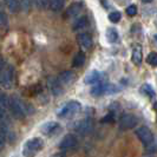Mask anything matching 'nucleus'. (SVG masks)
<instances>
[{"label": "nucleus", "mask_w": 157, "mask_h": 157, "mask_svg": "<svg viewBox=\"0 0 157 157\" xmlns=\"http://www.w3.org/2000/svg\"><path fill=\"white\" fill-rule=\"evenodd\" d=\"M8 109L11 111V113L18 119H24L25 117L30 116L34 112V108L31 104L24 102L20 97H18L16 94L10 97Z\"/></svg>", "instance_id": "nucleus-1"}, {"label": "nucleus", "mask_w": 157, "mask_h": 157, "mask_svg": "<svg viewBox=\"0 0 157 157\" xmlns=\"http://www.w3.org/2000/svg\"><path fill=\"white\" fill-rule=\"evenodd\" d=\"M118 89L116 85L111 84V83H106V82H101V83H97L94 84V87L91 89V94L94 97H98V96H103V94H112L117 92Z\"/></svg>", "instance_id": "nucleus-2"}, {"label": "nucleus", "mask_w": 157, "mask_h": 157, "mask_svg": "<svg viewBox=\"0 0 157 157\" xmlns=\"http://www.w3.org/2000/svg\"><path fill=\"white\" fill-rule=\"evenodd\" d=\"M13 82H14V70L12 66L5 65L0 70V84L5 90H10L13 87Z\"/></svg>", "instance_id": "nucleus-3"}, {"label": "nucleus", "mask_w": 157, "mask_h": 157, "mask_svg": "<svg viewBox=\"0 0 157 157\" xmlns=\"http://www.w3.org/2000/svg\"><path fill=\"white\" fill-rule=\"evenodd\" d=\"M82 109L80 103L77 101H71L66 105H64L63 108L58 112V117L60 118H71L73 117L76 113H78Z\"/></svg>", "instance_id": "nucleus-4"}, {"label": "nucleus", "mask_w": 157, "mask_h": 157, "mask_svg": "<svg viewBox=\"0 0 157 157\" xmlns=\"http://www.w3.org/2000/svg\"><path fill=\"white\" fill-rule=\"evenodd\" d=\"M136 136L138 137V140L142 142V144L144 147H148V145H151L154 141H155V137L151 132L149 128L147 126H141L136 130Z\"/></svg>", "instance_id": "nucleus-5"}, {"label": "nucleus", "mask_w": 157, "mask_h": 157, "mask_svg": "<svg viewBox=\"0 0 157 157\" xmlns=\"http://www.w3.org/2000/svg\"><path fill=\"white\" fill-rule=\"evenodd\" d=\"M106 79H108V76H106L105 72L92 70L84 77V83L87 84V85H94V84L101 83V82H106Z\"/></svg>", "instance_id": "nucleus-6"}, {"label": "nucleus", "mask_w": 157, "mask_h": 157, "mask_svg": "<svg viewBox=\"0 0 157 157\" xmlns=\"http://www.w3.org/2000/svg\"><path fill=\"white\" fill-rule=\"evenodd\" d=\"M94 129V121L91 118H85V119H82L79 121L78 123L75 126V130L78 132L79 135L82 136H86V135H90Z\"/></svg>", "instance_id": "nucleus-7"}, {"label": "nucleus", "mask_w": 157, "mask_h": 157, "mask_svg": "<svg viewBox=\"0 0 157 157\" xmlns=\"http://www.w3.org/2000/svg\"><path fill=\"white\" fill-rule=\"evenodd\" d=\"M43 147H44V141L39 137H33L25 142L24 150H25V152L32 154V152H37V151L41 150Z\"/></svg>", "instance_id": "nucleus-8"}, {"label": "nucleus", "mask_w": 157, "mask_h": 157, "mask_svg": "<svg viewBox=\"0 0 157 157\" xmlns=\"http://www.w3.org/2000/svg\"><path fill=\"white\" fill-rule=\"evenodd\" d=\"M137 124V118L131 113H125L119 118V128L122 130H129L132 129Z\"/></svg>", "instance_id": "nucleus-9"}, {"label": "nucleus", "mask_w": 157, "mask_h": 157, "mask_svg": "<svg viewBox=\"0 0 157 157\" xmlns=\"http://www.w3.org/2000/svg\"><path fill=\"white\" fill-rule=\"evenodd\" d=\"M77 145H78V140H77V137H76L75 135L69 134V135H66L63 140H62V142L59 143V149H62V150L72 149V148H75V147H77Z\"/></svg>", "instance_id": "nucleus-10"}, {"label": "nucleus", "mask_w": 157, "mask_h": 157, "mask_svg": "<svg viewBox=\"0 0 157 157\" xmlns=\"http://www.w3.org/2000/svg\"><path fill=\"white\" fill-rule=\"evenodd\" d=\"M76 75L72 72V71H64V72H62L58 77H57V79H58V82L63 85V86H69V85H71V84H73V82L76 80Z\"/></svg>", "instance_id": "nucleus-11"}, {"label": "nucleus", "mask_w": 157, "mask_h": 157, "mask_svg": "<svg viewBox=\"0 0 157 157\" xmlns=\"http://www.w3.org/2000/svg\"><path fill=\"white\" fill-rule=\"evenodd\" d=\"M0 136L6 142H14L16 135L10 129V124L0 122Z\"/></svg>", "instance_id": "nucleus-12"}, {"label": "nucleus", "mask_w": 157, "mask_h": 157, "mask_svg": "<svg viewBox=\"0 0 157 157\" xmlns=\"http://www.w3.org/2000/svg\"><path fill=\"white\" fill-rule=\"evenodd\" d=\"M40 130H41L43 134L47 135V136H52V135H56L57 132H59L60 125L57 122H47V123L41 125Z\"/></svg>", "instance_id": "nucleus-13"}, {"label": "nucleus", "mask_w": 157, "mask_h": 157, "mask_svg": "<svg viewBox=\"0 0 157 157\" xmlns=\"http://www.w3.org/2000/svg\"><path fill=\"white\" fill-rule=\"evenodd\" d=\"M77 40H78V44L84 50H89V48H91L92 45H94V41H92L91 36L87 34V33H80V34H78Z\"/></svg>", "instance_id": "nucleus-14"}, {"label": "nucleus", "mask_w": 157, "mask_h": 157, "mask_svg": "<svg viewBox=\"0 0 157 157\" xmlns=\"http://www.w3.org/2000/svg\"><path fill=\"white\" fill-rule=\"evenodd\" d=\"M48 87H50L51 92L55 96H59V94H63L64 91V86L58 82V79L55 78V77L48 79Z\"/></svg>", "instance_id": "nucleus-15"}, {"label": "nucleus", "mask_w": 157, "mask_h": 157, "mask_svg": "<svg viewBox=\"0 0 157 157\" xmlns=\"http://www.w3.org/2000/svg\"><path fill=\"white\" fill-rule=\"evenodd\" d=\"M131 60H132V63L136 64V65H141L142 60H143V51H142V46L140 44H136V45L132 47Z\"/></svg>", "instance_id": "nucleus-16"}, {"label": "nucleus", "mask_w": 157, "mask_h": 157, "mask_svg": "<svg viewBox=\"0 0 157 157\" xmlns=\"http://www.w3.org/2000/svg\"><path fill=\"white\" fill-rule=\"evenodd\" d=\"M83 10V5L82 2H72L70 6L67 7L66 12H65V17L67 18H72V17H77L82 12Z\"/></svg>", "instance_id": "nucleus-17"}, {"label": "nucleus", "mask_w": 157, "mask_h": 157, "mask_svg": "<svg viewBox=\"0 0 157 157\" xmlns=\"http://www.w3.org/2000/svg\"><path fill=\"white\" fill-rule=\"evenodd\" d=\"M85 59H86L85 53L83 51H80V52H78L77 55L75 56V58L72 60V66L73 67H80V66H83L84 63H85Z\"/></svg>", "instance_id": "nucleus-18"}, {"label": "nucleus", "mask_w": 157, "mask_h": 157, "mask_svg": "<svg viewBox=\"0 0 157 157\" xmlns=\"http://www.w3.org/2000/svg\"><path fill=\"white\" fill-rule=\"evenodd\" d=\"M47 2L50 10H52L53 12H59L63 10L65 0H47Z\"/></svg>", "instance_id": "nucleus-19"}, {"label": "nucleus", "mask_w": 157, "mask_h": 157, "mask_svg": "<svg viewBox=\"0 0 157 157\" xmlns=\"http://www.w3.org/2000/svg\"><path fill=\"white\" fill-rule=\"evenodd\" d=\"M5 6L11 13H17L19 11V0H4Z\"/></svg>", "instance_id": "nucleus-20"}, {"label": "nucleus", "mask_w": 157, "mask_h": 157, "mask_svg": "<svg viewBox=\"0 0 157 157\" xmlns=\"http://www.w3.org/2000/svg\"><path fill=\"white\" fill-rule=\"evenodd\" d=\"M140 91H141L143 94L148 96L149 98H155V97H156V92H155L154 87L151 86L150 84H143L141 86V89H140Z\"/></svg>", "instance_id": "nucleus-21"}, {"label": "nucleus", "mask_w": 157, "mask_h": 157, "mask_svg": "<svg viewBox=\"0 0 157 157\" xmlns=\"http://www.w3.org/2000/svg\"><path fill=\"white\" fill-rule=\"evenodd\" d=\"M87 25H89V21H87L86 17H80L76 23L73 24V30L75 31H79V30H83L85 29Z\"/></svg>", "instance_id": "nucleus-22"}, {"label": "nucleus", "mask_w": 157, "mask_h": 157, "mask_svg": "<svg viewBox=\"0 0 157 157\" xmlns=\"http://www.w3.org/2000/svg\"><path fill=\"white\" fill-rule=\"evenodd\" d=\"M106 39L108 41H110V43H115V41H117L118 40V32L116 29H113V27H109L108 30H106Z\"/></svg>", "instance_id": "nucleus-23"}, {"label": "nucleus", "mask_w": 157, "mask_h": 157, "mask_svg": "<svg viewBox=\"0 0 157 157\" xmlns=\"http://www.w3.org/2000/svg\"><path fill=\"white\" fill-rule=\"evenodd\" d=\"M19 7L24 12H30L32 8V0H19Z\"/></svg>", "instance_id": "nucleus-24"}, {"label": "nucleus", "mask_w": 157, "mask_h": 157, "mask_svg": "<svg viewBox=\"0 0 157 157\" xmlns=\"http://www.w3.org/2000/svg\"><path fill=\"white\" fill-rule=\"evenodd\" d=\"M147 63L150 64L151 66L157 67V52H150L147 57Z\"/></svg>", "instance_id": "nucleus-25"}, {"label": "nucleus", "mask_w": 157, "mask_h": 157, "mask_svg": "<svg viewBox=\"0 0 157 157\" xmlns=\"http://www.w3.org/2000/svg\"><path fill=\"white\" fill-rule=\"evenodd\" d=\"M32 2L34 4V6L38 10H45V8L48 7L47 0H32Z\"/></svg>", "instance_id": "nucleus-26"}, {"label": "nucleus", "mask_w": 157, "mask_h": 157, "mask_svg": "<svg viewBox=\"0 0 157 157\" xmlns=\"http://www.w3.org/2000/svg\"><path fill=\"white\" fill-rule=\"evenodd\" d=\"M8 102H10V97L7 94L0 92V108H4V109L8 108Z\"/></svg>", "instance_id": "nucleus-27"}, {"label": "nucleus", "mask_w": 157, "mask_h": 157, "mask_svg": "<svg viewBox=\"0 0 157 157\" xmlns=\"http://www.w3.org/2000/svg\"><path fill=\"white\" fill-rule=\"evenodd\" d=\"M121 18H122V14H121V12H117V11L111 12L110 14H109V20L113 24H117L121 20Z\"/></svg>", "instance_id": "nucleus-28"}, {"label": "nucleus", "mask_w": 157, "mask_h": 157, "mask_svg": "<svg viewBox=\"0 0 157 157\" xmlns=\"http://www.w3.org/2000/svg\"><path fill=\"white\" fill-rule=\"evenodd\" d=\"M10 118H8V115L6 113V111L4 108H0V122H2V123H7L10 124Z\"/></svg>", "instance_id": "nucleus-29"}, {"label": "nucleus", "mask_w": 157, "mask_h": 157, "mask_svg": "<svg viewBox=\"0 0 157 157\" xmlns=\"http://www.w3.org/2000/svg\"><path fill=\"white\" fill-rule=\"evenodd\" d=\"M113 121H115V113L111 111V112H109L105 117L102 118V121H101V122H102V123H112Z\"/></svg>", "instance_id": "nucleus-30"}, {"label": "nucleus", "mask_w": 157, "mask_h": 157, "mask_svg": "<svg viewBox=\"0 0 157 157\" xmlns=\"http://www.w3.org/2000/svg\"><path fill=\"white\" fill-rule=\"evenodd\" d=\"M136 13H137V6L136 5H130V6H128L126 7V14L130 17H134L136 16Z\"/></svg>", "instance_id": "nucleus-31"}, {"label": "nucleus", "mask_w": 157, "mask_h": 157, "mask_svg": "<svg viewBox=\"0 0 157 157\" xmlns=\"http://www.w3.org/2000/svg\"><path fill=\"white\" fill-rule=\"evenodd\" d=\"M7 24V16L4 12H0V26H5Z\"/></svg>", "instance_id": "nucleus-32"}, {"label": "nucleus", "mask_w": 157, "mask_h": 157, "mask_svg": "<svg viewBox=\"0 0 157 157\" xmlns=\"http://www.w3.org/2000/svg\"><path fill=\"white\" fill-rule=\"evenodd\" d=\"M5 145H6V141L0 136V150L4 149V147H5Z\"/></svg>", "instance_id": "nucleus-33"}, {"label": "nucleus", "mask_w": 157, "mask_h": 157, "mask_svg": "<svg viewBox=\"0 0 157 157\" xmlns=\"http://www.w3.org/2000/svg\"><path fill=\"white\" fill-rule=\"evenodd\" d=\"M117 1L119 2V4H126L129 0H117Z\"/></svg>", "instance_id": "nucleus-34"}, {"label": "nucleus", "mask_w": 157, "mask_h": 157, "mask_svg": "<svg viewBox=\"0 0 157 157\" xmlns=\"http://www.w3.org/2000/svg\"><path fill=\"white\" fill-rule=\"evenodd\" d=\"M143 2H150V1H152V0H142Z\"/></svg>", "instance_id": "nucleus-35"}, {"label": "nucleus", "mask_w": 157, "mask_h": 157, "mask_svg": "<svg viewBox=\"0 0 157 157\" xmlns=\"http://www.w3.org/2000/svg\"><path fill=\"white\" fill-rule=\"evenodd\" d=\"M155 39H156V41H157V34H155Z\"/></svg>", "instance_id": "nucleus-36"}]
</instances>
